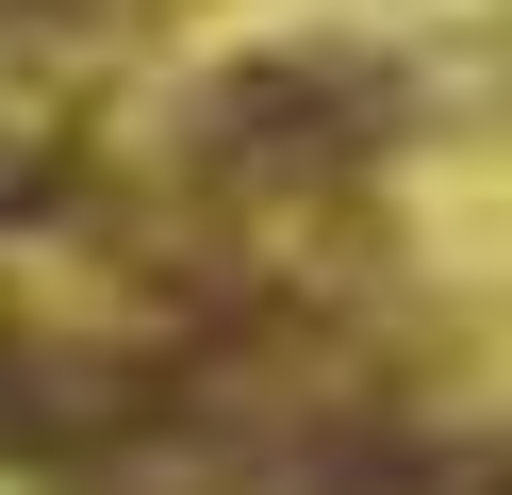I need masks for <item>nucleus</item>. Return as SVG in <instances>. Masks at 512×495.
I'll return each mask as SVG.
<instances>
[{"label": "nucleus", "mask_w": 512, "mask_h": 495, "mask_svg": "<svg viewBox=\"0 0 512 495\" xmlns=\"http://www.w3.org/2000/svg\"><path fill=\"white\" fill-rule=\"evenodd\" d=\"M397 66L380 50H265V66H232V83L199 99V132H182V149H199V182H347V165H380L397 149Z\"/></svg>", "instance_id": "f257e3e1"}, {"label": "nucleus", "mask_w": 512, "mask_h": 495, "mask_svg": "<svg viewBox=\"0 0 512 495\" xmlns=\"http://www.w3.org/2000/svg\"><path fill=\"white\" fill-rule=\"evenodd\" d=\"M17 198H50V165H17V149H0V215H17Z\"/></svg>", "instance_id": "f03ea898"}]
</instances>
